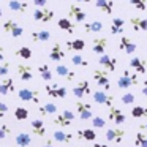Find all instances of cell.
Returning a JSON list of instances; mask_svg holds the SVG:
<instances>
[{
    "label": "cell",
    "instance_id": "obj_1",
    "mask_svg": "<svg viewBox=\"0 0 147 147\" xmlns=\"http://www.w3.org/2000/svg\"><path fill=\"white\" fill-rule=\"evenodd\" d=\"M73 120H74V112L70 111V109H63L62 112H59V114L54 115L52 123L60 127V128H68L73 123Z\"/></svg>",
    "mask_w": 147,
    "mask_h": 147
},
{
    "label": "cell",
    "instance_id": "obj_2",
    "mask_svg": "<svg viewBox=\"0 0 147 147\" xmlns=\"http://www.w3.org/2000/svg\"><path fill=\"white\" fill-rule=\"evenodd\" d=\"M138 82H139V81H138L136 73H131L130 70H123L122 76L117 79V87L119 89H130V87L136 86Z\"/></svg>",
    "mask_w": 147,
    "mask_h": 147
},
{
    "label": "cell",
    "instance_id": "obj_3",
    "mask_svg": "<svg viewBox=\"0 0 147 147\" xmlns=\"http://www.w3.org/2000/svg\"><path fill=\"white\" fill-rule=\"evenodd\" d=\"M93 79H95L96 86H100L105 92H109V90H111V81H109V74L106 70H103V68L93 70Z\"/></svg>",
    "mask_w": 147,
    "mask_h": 147
},
{
    "label": "cell",
    "instance_id": "obj_4",
    "mask_svg": "<svg viewBox=\"0 0 147 147\" xmlns=\"http://www.w3.org/2000/svg\"><path fill=\"white\" fill-rule=\"evenodd\" d=\"M54 16H55L54 10H49V8H35L32 13L33 21L35 22H43V24L51 22L54 19Z\"/></svg>",
    "mask_w": 147,
    "mask_h": 147
},
{
    "label": "cell",
    "instance_id": "obj_5",
    "mask_svg": "<svg viewBox=\"0 0 147 147\" xmlns=\"http://www.w3.org/2000/svg\"><path fill=\"white\" fill-rule=\"evenodd\" d=\"M2 29H3L7 33H10L13 38H19V36L24 35L22 26H21V24H18L16 21H13V19H7V21H5V22L2 24Z\"/></svg>",
    "mask_w": 147,
    "mask_h": 147
},
{
    "label": "cell",
    "instance_id": "obj_6",
    "mask_svg": "<svg viewBox=\"0 0 147 147\" xmlns=\"http://www.w3.org/2000/svg\"><path fill=\"white\" fill-rule=\"evenodd\" d=\"M90 93H92V87H90V82L87 79H81L79 82L73 87V95L76 96L78 100L84 98V96L90 95Z\"/></svg>",
    "mask_w": 147,
    "mask_h": 147
},
{
    "label": "cell",
    "instance_id": "obj_7",
    "mask_svg": "<svg viewBox=\"0 0 147 147\" xmlns=\"http://www.w3.org/2000/svg\"><path fill=\"white\" fill-rule=\"evenodd\" d=\"M92 98H93V101H95L96 105H103V106H108V108L114 105V96L109 95L108 92H105V90H96V92H93Z\"/></svg>",
    "mask_w": 147,
    "mask_h": 147
},
{
    "label": "cell",
    "instance_id": "obj_8",
    "mask_svg": "<svg viewBox=\"0 0 147 147\" xmlns=\"http://www.w3.org/2000/svg\"><path fill=\"white\" fill-rule=\"evenodd\" d=\"M74 106H76L78 115H79L81 120H92V117H93L92 105L84 103V101H76V103H74Z\"/></svg>",
    "mask_w": 147,
    "mask_h": 147
},
{
    "label": "cell",
    "instance_id": "obj_9",
    "mask_svg": "<svg viewBox=\"0 0 147 147\" xmlns=\"http://www.w3.org/2000/svg\"><path fill=\"white\" fill-rule=\"evenodd\" d=\"M18 96H19L21 101L40 105V95H38V92L33 90V89H21L19 92H18Z\"/></svg>",
    "mask_w": 147,
    "mask_h": 147
},
{
    "label": "cell",
    "instance_id": "obj_10",
    "mask_svg": "<svg viewBox=\"0 0 147 147\" xmlns=\"http://www.w3.org/2000/svg\"><path fill=\"white\" fill-rule=\"evenodd\" d=\"M98 63L103 70L112 73V71H115V68H117V59L109 55V54H103L98 57Z\"/></svg>",
    "mask_w": 147,
    "mask_h": 147
},
{
    "label": "cell",
    "instance_id": "obj_11",
    "mask_svg": "<svg viewBox=\"0 0 147 147\" xmlns=\"http://www.w3.org/2000/svg\"><path fill=\"white\" fill-rule=\"evenodd\" d=\"M108 119H109V122H112V123H115V125H122V123H125V120H127L125 114L115 105L109 106V109H108Z\"/></svg>",
    "mask_w": 147,
    "mask_h": 147
},
{
    "label": "cell",
    "instance_id": "obj_12",
    "mask_svg": "<svg viewBox=\"0 0 147 147\" xmlns=\"http://www.w3.org/2000/svg\"><path fill=\"white\" fill-rule=\"evenodd\" d=\"M45 90L48 93V96H52V98H65L68 93V90L65 87L59 86V84H46L45 86Z\"/></svg>",
    "mask_w": 147,
    "mask_h": 147
},
{
    "label": "cell",
    "instance_id": "obj_13",
    "mask_svg": "<svg viewBox=\"0 0 147 147\" xmlns=\"http://www.w3.org/2000/svg\"><path fill=\"white\" fill-rule=\"evenodd\" d=\"M106 136V141L108 142H114V144H119L122 142V139H123L125 136V130H122V128H109V130H106L105 133Z\"/></svg>",
    "mask_w": 147,
    "mask_h": 147
},
{
    "label": "cell",
    "instance_id": "obj_14",
    "mask_svg": "<svg viewBox=\"0 0 147 147\" xmlns=\"http://www.w3.org/2000/svg\"><path fill=\"white\" fill-rule=\"evenodd\" d=\"M130 68H133L136 74H146L147 73V62L142 57L134 55V57L130 59Z\"/></svg>",
    "mask_w": 147,
    "mask_h": 147
},
{
    "label": "cell",
    "instance_id": "obj_15",
    "mask_svg": "<svg viewBox=\"0 0 147 147\" xmlns=\"http://www.w3.org/2000/svg\"><path fill=\"white\" fill-rule=\"evenodd\" d=\"M119 49H120L122 52H125V54H134L138 46L130 36H122L120 41H119Z\"/></svg>",
    "mask_w": 147,
    "mask_h": 147
},
{
    "label": "cell",
    "instance_id": "obj_16",
    "mask_svg": "<svg viewBox=\"0 0 147 147\" xmlns=\"http://www.w3.org/2000/svg\"><path fill=\"white\" fill-rule=\"evenodd\" d=\"M68 16L73 21H76V22H84L87 14L81 7H78V5H70V7H68Z\"/></svg>",
    "mask_w": 147,
    "mask_h": 147
},
{
    "label": "cell",
    "instance_id": "obj_17",
    "mask_svg": "<svg viewBox=\"0 0 147 147\" xmlns=\"http://www.w3.org/2000/svg\"><path fill=\"white\" fill-rule=\"evenodd\" d=\"M106 49H108V38H106V36H96V38H93L92 51L95 52V54L103 55L106 52Z\"/></svg>",
    "mask_w": 147,
    "mask_h": 147
},
{
    "label": "cell",
    "instance_id": "obj_18",
    "mask_svg": "<svg viewBox=\"0 0 147 147\" xmlns=\"http://www.w3.org/2000/svg\"><path fill=\"white\" fill-rule=\"evenodd\" d=\"M16 70H18V76H19L21 81L29 82V81L33 79V70H32V67L24 65V63H19V65H16Z\"/></svg>",
    "mask_w": 147,
    "mask_h": 147
},
{
    "label": "cell",
    "instance_id": "obj_19",
    "mask_svg": "<svg viewBox=\"0 0 147 147\" xmlns=\"http://www.w3.org/2000/svg\"><path fill=\"white\" fill-rule=\"evenodd\" d=\"M52 141L54 142H62V144H71L73 134L70 131H65V130H55L52 133Z\"/></svg>",
    "mask_w": 147,
    "mask_h": 147
},
{
    "label": "cell",
    "instance_id": "obj_20",
    "mask_svg": "<svg viewBox=\"0 0 147 147\" xmlns=\"http://www.w3.org/2000/svg\"><path fill=\"white\" fill-rule=\"evenodd\" d=\"M49 59L52 62H62L65 59V49L62 48L60 43H54V46L49 51Z\"/></svg>",
    "mask_w": 147,
    "mask_h": 147
},
{
    "label": "cell",
    "instance_id": "obj_21",
    "mask_svg": "<svg viewBox=\"0 0 147 147\" xmlns=\"http://www.w3.org/2000/svg\"><path fill=\"white\" fill-rule=\"evenodd\" d=\"M8 8H10L13 13L24 14V13H27V10H29V3L24 2V0H10V2H8Z\"/></svg>",
    "mask_w": 147,
    "mask_h": 147
},
{
    "label": "cell",
    "instance_id": "obj_22",
    "mask_svg": "<svg viewBox=\"0 0 147 147\" xmlns=\"http://www.w3.org/2000/svg\"><path fill=\"white\" fill-rule=\"evenodd\" d=\"M30 128H32V133L38 138H43L46 134V125L43 122V119H33L30 122Z\"/></svg>",
    "mask_w": 147,
    "mask_h": 147
},
{
    "label": "cell",
    "instance_id": "obj_23",
    "mask_svg": "<svg viewBox=\"0 0 147 147\" xmlns=\"http://www.w3.org/2000/svg\"><path fill=\"white\" fill-rule=\"evenodd\" d=\"M57 114V105L54 103H45L38 106V115L40 117H48V115H55Z\"/></svg>",
    "mask_w": 147,
    "mask_h": 147
},
{
    "label": "cell",
    "instance_id": "obj_24",
    "mask_svg": "<svg viewBox=\"0 0 147 147\" xmlns=\"http://www.w3.org/2000/svg\"><path fill=\"white\" fill-rule=\"evenodd\" d=\"M14 89H16V84H14L13 78H5L0 81V95H8V93L14 92Z\"/></svg>",
    "mask_w": 147,
    "mask_h": 147
},
{
    "label": "cell",
    "instance_id": "obj_25",
    "mask_svg": "<svg viewBox=\"0 0 147 147\" xmlns=\"http://www.w3.org/2000/svg\"><path fill=\"white\" fill-rule=\"evenodd\" d=\"M55 73H57V76L63 78V79L67 81H73L74 78H76V73H74L73 70H70L68 67H65V65L59 63L57 67H55Z\"/></svg>",
    "mask_w": 147,
    "mask_h": 147
},
{
    "label": "cell",
    "instance_id": "obj_26",
    "mask_svg": "<svg viewBox=\"0 0 147 147\" xmlns=\"http://www.w3.org/2000/svg\"><path fill=\"white\" fill-rule=\"evenodd\" d=\"M30 38L33 43H46L51 40V32L49 30H35L30 33Z\"/></svg>",
    "mask_w": 147,
    "mask_h": 147
},
{
    "label": "cell",
    "instance_id": "obj_27",
    "mask_svg": "<svg viewBox=\"0 0 147 147\" xmlns=\"http://www.w3.org/2000/svg\"><path fill=\"white\" fill-rule=\"evenodd\" d=\"M76 136H78V139H79V141H87V142H93V141L96 139V133H95V130H92V128L78 130Z\"/></svg>",
    "mask_w": 147,
    "mask_h": 147
},
{
    "label": "cell",
    "instance_id": "obj_28",
    "mask_svg": "<svg viewBox=\"0 0 147 147\" xmlns=\"http://www.w3.org/2000/svg\"><path fill=\"white\" fill-rule=\"evenodd\" d=\"M95 7L98 8L100 11H103L105 14H112L114 11V2L112 0H95Z\"/></svg>",
    "mask_w": 147,
    "mask_h": 147
},
{
    "label": "cell",
    "instance_id": "obj_29",
    "mask_svg": "<svg viewBox=\"0 0 147 147\" xmlns=\"http://www.w3.org/2000/svg\"><path fill=\"white\" fill-rule=\"evenodd\" d=\"M30 142H32V138L27 131H19V133L14 136V144L18 147H29Z\"/></svg>",
    "mask_w": 147,
    "mask_h": 147
},
{
    "label": "cell",
    "instance_id": "obj_30",
    "mask_svg": "<svg viewBox=\"0 0 147 147\" xmlns=\"http://www.w3.org/2000/svg\"><path fill=\"white\" fill-rule=\"evenodd\" d=\"M130 22H131V27H133L134 32H146L147 30V19H144V18L133 16L130 19Z\"/></svg>",
    "mask_w": 147,
    "mask_h": 147
},
{
    "label": "cell",
    "instance_id": "obj_31",
    "mask_svg": "<svg viewBox=\"0 0 147 147\" xmlns=\"http://www.w3.org/2000/svg\"><path fill=\"white\" fill-rule=\"evenodd\" d=\"M65 46H67L68 51H74V52H81L84 51V48H86V41L81 38H76V40H68L67 43H65Z\"/></svg>",
    "mask_w": 147,
    "mask_h": 147
},
{
    "label": "cell",
    "instance_id": "obj_32",
    "mask_svg": "<svg viewBox=\"0 0 147 147\" xmlns=\"http://www.w3.org/2000/svg\"><path fill=\"white\" fill-rule=\"evenodd\" d=\"M123 26H125V21L122 18H114L111 22V27H109L111 35H120L123 32Z\"/></svg>",
    "mask_w": 147,
    "mask_h": 147
},
{
    "label": "cell",
    "instance_id": "obj_33",
    "mask_svg": "<svg viewBox=\"0 0 147 147\" xmlns=\"http://www.w3.org/2000/svg\"><path fill=\"white\" fill-rule=\"evenodd\" d=\"M84 30L87 33H100L103 30V22L101 21H90V22H84Z\"/></svg>",
    "mask_w": 147,
    "mask_h": 147
},
{
    "label": "cell",
    "instance_id": "obj_34",
    "mask_svg": "<svg viewBox=\"0 0 147 147\" xmlns=\"http://www.w3.org/2000/svg\"><path fill=\"white\" fill-rule=\"evenodd\" d=\"M57 26L60 30L67 33H74V22H71V19H68V18H60L57 21Z\"/></svg>",
    "mask_w": 147,
    "mask_h": 147
},
{
    "label": "cell",
    "instance_id": "obj_35",
    "mask_svg": "<svg viewBox=\"0 0 147 147\" xmlns=\"http://www.w3.org/2000/svg\"><path fill=\"white\" fill-rule=\"evenodd\" d=\"M38 74H40V78H41L43 81H52V70L49 68V65L48 63H43V65H40L38 67Z\"/></svg>",
    "mask_w": 147,
    "mask_h": 147
},
{
    "label": "cell",
    "instance_id": "obj_36",
    "mask_svg": "<svg viewBox=\"0 0 147 147\" xmlns=\"http://www.w3.org/2000/svg\"><path fill=\"white\" fill-rule=\"evenodd\" d=\"M131 115H133L134 119H142L147 115V108L142 105H134L133 108H131Z\"/></svg>",
    "mask_w": 147,
    "mask_h": 147
},
{
    "label": "cell",
    "instance_id": "obj_37",
    "mask_svg": "<svg viewBox=\"0 0 147 147\" xmlns=\"http://www.w3.org/2000/svg\"><path fill=\"white\" fill-rule=\"evenodd\" d=\"M134 146L136 147H147V134L144 131H136L134 134Z\"/></svg>",
    "mask_w": 147,
    "mask_h": 147
},
{
    "label": "cell",
    "instance_id": "obj_38",
    "mask_svg": "<svg viewBox=\"0 0 147 147\" xmlns=\"http://www.w3.org/2000/svg\"><path fill=\"white\" fill-rule=\"evenodd\" d=\"M27 117H29V109L27 108H24V106H18V108L14 109V119H16L18 122L27 120Z\"/></svg>",
    "mask_w": 147,
    "mask_h": 147
},
{
    "label": "cell",
    "instance_id": "obj_39",
    "mask_svg": "<svg viewBox=\"0 0 147 147\" xmlns=\"http://www.w3.org/2000/svg\"><path fill=\"white\" fill-rule=\"evenodd\" d=\"M14 55L24 59V60H29V59L32 57V49L27 48V46H21L19 49H16V51H14Z\"/></svg>",
    "mask_w": 147,
    "mask_h": 147
},
{
    "label": "cell",
    "instance_id": "obj_40",
    "mask_svg": "<svg viewBox=\"0 0 147 147\" xmlns=\"http://www.w3.org/2000/svg\"><path fill=\"white\" fill-rule=\"evenodd\" d=\"M71 63H73L74 67H82V68L89 67V60H86L81 54H74L73 57H71Z\"/></svg>",
    "mask_w": 147,
    "mask_h": 147
},
{
    "label": "cell",
    "instance_id": "obj_41",
    "mask_svg": "<svg viewBox=\"0 0 147 147\" xmlns=\"http://www.w3.org/2000/svg\"><path fill=\"white\" fill-rule=\"evenodd\" d=\"M120 101H122V105L130 106V105H134V101H136V96H134L133 92H125L123 95H122Z\"/></svg>",
    "mask_w": 147,
    "mask_h": 147
},
{
    "label": "cell",
    "instance_id": "obj_42",
    "mask_svg": "<svg viewBox=\"0 0 147 147\" xmlns=\"http://www.w3.org/2000/svg\"><path fill=\"white\" fill-rule=\"evenodd\" d=\"M130 5L139 11H147V0H130Z\"/></svg>",
    "mask_w": 147,
    "mask_h": 147
},
{
    "label": "cell",
    "instance_id": "obj_43",
    "mask_svg": "<svg viewBox=\"0 0 147 147\" xmlns=\"http://www.w3.org/2000/svg\"><path fill=\"white\" fill-rule=\"evenodd\" d=\"M92 127L93 128H105L106 127V120L101 115H93L92 117Z\"/></svg>",
    "mask_w": 147,
    "mask_h": 147
},
{
    "label": "cell",
    "instance_id": "obj_44",
    "mask_svg": "<svg viewBox=\"0 0 147 147\" xmlns=\"http://www.w3.org/2000/svg\"><path fill=\"white\" fill-rule=\"evenodd\" d=\"M10 133H11V128H10V125L3 123L2 127H0V141H3L5 138H8V136H10Z\"/></svg>",
    "mask_w": 147,
    "mask_h": 147
},
{
    "label": "cell",
    "instance_id": "obj_45",
    "mask_svg": "<svg viewBox=\"0 0 147 147\" xmlns=\"http://www.w3.org/2000/svg\"><path fill=\"white\" fill-rule=\"evenodd\" d=\"M10 62H3V63L0 65V78H7L8 73H10Z\"/></svg>",
    "mask_w": 147,
    "mask_h": 147
},
{
    "label": "cell",
    "instance_id": "obj_46",
    "mask_svg": "<svg viewBox=\"0 0 147 147\" xmlns=\"http://www.w3.org/2000/svg\"><path fill=\"white\" fill-rule=\"evenodd\" d=\"M7 112H8V105H7V103H3V101H0V119L5 117Z\"/></svg>",
    "mask_w": 147,
    "mask_h": 147
},
{
    "label": "cell",
    "instance_id": "obj_47",
    "mask_svg": "<svg viewBox=\"0 0 147 147\" xmlns=\"http://www.w3.org/2000/svg\"><path fill=\"white\" fill-rule=\"evenodd\" d=\"M32 2L35 8H46V5H48V0H32Z\"/></svg>",
    "mask_w": 147,
    "mask_h": 147
},
{
    "label": "cell",
    "instance_id": "obj_48",
    "mask_svg": "<svg viewBox=\"0 0 147 147\" xmlns=\"http://www.w3.org/2000/svg\"><path fill=\"white\" fill-rule=\"evenodd\" d=\"M43 147H59V146L52 141V138H49V139H46L45 142H43Z\"/></svg>",
    "mask_w": 147,
    "mask_h": 147
},
{
    "label": "cell",
    "instance_id": "obj_49",
    "mask_svg": "<svg viewBox=\"0 0 147 147\" xmlns=\"http://www.w3.org/2000/svg\"><path fill=\"white\" fill-rule=\"evenodd\" d=\"M141 93H142L144 96H147V79H144V82H142V90H141Z\"/></svg>",
    "mask_w": 147,
    "mask_h": 147
},
{
    "label": "cell",
    "instance_id": "obj_50",
    "mask_svg": "<svg viewBox=\"0 0 147 147\" xmlns=\"http://www.w3.org/2000/svg\"><path fill=\"white\" fill-rule=\"evenodd\" d=\"M0 62H5V49L0 46Z\"/></svg>",
    "mask_w": 147,
    "mask_h": 147
},
{
    "label": "cell",
    "instance_id": "obj_51",
    "mask_svg": "<svg viewBox=\"0 0 147 147\" xmlns=\"http://www.w3.org/2000/svg\"><path fill=\"white\" fill-rule=\"evenodd\" d=\"M93 147H109V144H106V142H93Z\"/></svg>",
    "mask_w": 147,
    "mask_h": 147
},
{
    "label": "cell",
    "instance_id": "obj_52",
    "mask_svg": "<svg viewBox=\"0 0 147 147\" xmlns=\"http://www.w3.org/2000/svg\"><path fill=\"white\" fill-rule=\"evenodd\" d=\"M139 130L141 131H147V122H146V123H142V125H139Z\"/></svg>",
    "mask_w": 147,
    "mask_h": 147
},
{
    "label": "cell",
    "instance_id": "obj_53",
    "mask_svg": "<svg viewBox=\"0 0 147 147\" xmlns=\"http://www.w3.org/2000/svg\"><path fill=\"white\" fill-rule=\"evenodd\" d=\"M76 2H81V3H90L92 0H76Z\"/></svg>",
    "mask_w": 147,
    "mask_h": 147
},
{
    "label": "cell",
    "instance_id": "obj_54",
    "mask_svg": "<svg viewBox=\"0 0 147 147\" xmlns=\"http://www.w3.org/2000/svg\"><path fill=\"white\" fill-rule=\"evenodd\" d=\"M2 16H3V11H2V8H0V19H2Z\"/></svg>",
    "mask_w": 147,
    "mask_h": 147
}]
</instances>
